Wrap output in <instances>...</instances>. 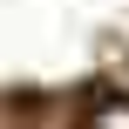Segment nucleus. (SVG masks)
Wrapping results in <instances>:
<instances>
[{"label":"nucleus","instance_id":"nucleus-1","mask_svg":"<svg viewBox=\"0 0 129 129\" xmlns=\"http://www.w3.org/2000/svg\"><path fill=\"white\" fill-rule=\"evenodd\" d=\"M88 129H129V95H102L88 109Z\"/></svg>","mask_w":129,"mask_h":129}]
</instances>
